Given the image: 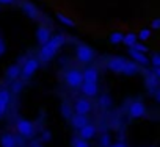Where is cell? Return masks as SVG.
Returning <instances> with one entry per match:
<instances>
[{
  "instance_id": "2e32d148",
  "label": "cell",
  "mask_w": 160,
  "mask_h": 147,
  "mask_svg": "<svg viewBox=\"0 0 160 147\" xmlns=\"http://www.w3.org/2000/svg\"><path fill=\"white\" fill-rule=\"evenodd\" d=\"M158 77L155 75V74H148L146 75V88L151 91V92H154V91H157L158 89Z\"/></svg>"
},
{
  "instance_id": "484cf974",
  "label": "cell",
  "mask_w": 160,
  "mask_h": 147,
  "mask_svg": "<svg viewBox=\"0 0 160 147\" xmlns=\"http://www.w3.org/2000/svg\"><path fill=\"white\" fill-rule=\"evenodd\" d=\"M72 110L74 108H71L68 103H61V114L64 117H72Z\"/></svg>"
},
{
  "instance_id": "d6a6232c",
  "label": "cell",
  "mask_w": 160,
  "mask_h": 147,
  "mask_svg": "<svg viewBox=\"0 0 160 147\" xmlns=\"http://www.w3.org/2000/svg\"><path fill=\"white\" fill-rule=\"evenodd\" d=\"M151 27L154 28V30H160V19L157 17V19H154L152 21V24H151Z\"/></svg>"
},
{
  "instance_id": "5b68a950",
  "label": "cell",
  "mask_w": 160,
  "mask_h": 147,
  "mask_svg": "<svg viewBox=\"0 0 160 147\" xmlns=\"http://www.w3.org/2000/svg\"><path fill=\"white\" fill-rule=\"evenodd\" d=\"M39 69V61L36 58H28L24 66H22V77L24 78H30L32 75H35V72Z\"/></svg>"
},
{
  "instance_id": "d6986e66",
  "label": "cell",
  "mask_w": 160,
  "mask_h": 147,
  "mask_svg": "<svg viewBox=\"0 0 160 147\" xmlns=\"http://www.w3.org/2000/svg\"><path fill=\"white\" fill-rule=\"evenodd\" d=\"M138 63H135V61H127L126 63V66H124V70H122V74L124 75H135V74H138Z\"/></svg>"
},
{
  "instance_id": "4dcf8cb0",
  "label": "cell",
  "mask_w": 160,
  "mask_h": 147,
  "mask_svg": "<svg viewBox=\"0 0 160 147\" xmlns=\"http://www.w3.org/2000/svg\"><path fill=\"white\" fill-rule=\"evenodd\" d=\"M132 49H135V50H140V52H144V53H146V50H148V47H144L141 42H137V44H135Z\"/></svg>"
},
{
  "instance_id": "f546056e",
  "label": "cell",
  "mask_w": 160,
  "mask_h": 147,
  "mask_svg": "<svg viewBox=\"0 0 160 147\" xmlns=\"http://www.w3.org/2000/svg\"><path fill=\"white\" fill-rule=\"evenodd\" d=\"M5 52H7V45H5V41L0 38V58H2L3 55H5Z\"/></svg>"
},
{
  "instance_id": "44dd1931",
  "label": "cell",
  "mask_w": 160,
  "mask_h": 147,
  "mask_svg": "<svg viewBox=\"0 0 160 147\" xmlns=\"http://www.w3.org/2000/svg\"><path fill=\"white\" fill-rule=\"evenodd\" d=\"M137 39H138V36H137L135 33H127V35H124V41H122V44H124L126 47H130V49H132V47L138 42Z\"/></svg>"
},
{
  "instance_id": "ffe728a7",
  "label": "cell",
  "mask_w": 160,
  "mask_h": 147,
  "mask_svg": "<svg viewBox=\"0 0 160 147\" xmlns=\"http://www.w3.org/2000/svg\"><path fill=\"white\" fill-rule=\"evenodd\" d=\"M83 78H85V82H93V83H96L98 78H99V74H98L96 69H87V70L83 72Z\"/></svg>"
},
{
  "instance_id": "30bf717a",
  "label": "cell",
  "mask_w": 160,
  "mask_h": 147,
  "mask_svg": "<svg viewBox=\"0 0 160 147\" xmlns=\"http://www.w3.org/2000/svg\"><path fill=\"white\" fill-rule=\"evenodd\" d=\"M50 38H52V35H50V30H49L47 27L41 25V27L36 28V41H38L41 45L46 44V42H49Z\"/></svg>"
},
{
  "instance_id": "7a4b0ae2",
  "label": "cell",
  "mask_w": 160,
  "mask_h": 147,
  "mask_svg": "<svg viewBox=\"0 0 160 147\" xmlns=\"http://www.w3.org/2000/svg\"><path fill=\"white\" fill-rule=\"evenodd\" d=\"M64 80H66L68 86H71V88H82V85H83V82H85L83 72H80V70H77V69H71V70L66 72Z\"/></svg>"
},
{
  "instance_id": "d4e9b609",
  "label": "cell",
  "mask_w": 160,
  "mask_h": 147,
  "mask_svg": "<svg viewBox=\"0 0 160 147\" xmlns=\"http://www.w3.org/2000/svg\"><path fill=\"white\" fill-rule=\"evenodd\" d=\"M72 147H90V144H88V139L75 138V139H72Z\"/></svg>"
},
{
  "instance_id": "1f68e13d",
  "label": "cell",
  "mask_w": 160,
  "mask_h": 147,
  "mask_svg": "<svg viewBox=\"0 0 160 147\" xmlns=\"http://www.w3.org/2000/svg\"><path fill=\"white\" fill-rule=\"evenodd\" d=\"M22 85H24V83H21V82L13 83V89H11V91H13V92H19V91L22 89Z\"/></svg>"
},
{
  "instance_id": "e575fe53",
  "label": "cell",
  "mask_w": 160,
  "mask_h": 147,
  "mask_svg": "<svg viewBox=\"0 0 160 147\" xmlns=\"http://www.w3.org/2000/svg\"><path fill=\"white\" fill-rule=\"evenodd\" d=\"M14 0H0V5H13Z\"/></svg>"
},
{
  "instance_id": "9c48e42d",
  "label": "cell",
  "mask_w": 160,
  "mask_h": 147,
  "mask_svg": "<svg viewBox=\"0 0 160 147\" xmlns=\"http://www.w3.org/2000/svg\"><path fill=\"white\" fill-rule=\"evenodd\" d=\"M21 8H22V11L25 13V16H28L30 19H38V17H39V10L36 8V5H35V3L28 2V0L22 2Z\"/></svg>"
},
{
  "instance_id": "ba28073f",
  "label": "cell",
  "mask_w": 160,
  "mask_h": 147,
  "mask_svg": "<svg viewBox=\"0 0 160 147\" xmlns=\"http://www.w3.org/2000/svg\"><path fill=\"white\" fill-rule=\"evenodd\" d=\"M10 102H11V92L8 89H0V117L7 113Z\"/></svg>"
},
{
  "instance_id": "f35d334b",
  "label": "cell",
  "mask_w": 160,
  "mask_h": 147,
  "mask_svg": "<svg viewBox=\"0 0 160 147\" xmlns=\"http://www.w3.org/2000/svg\"><path fill=\"white\" fill-rule=\"evenodd\" d=\"M30 147H42V145H41V144H39V142H33V144H32V145H30Z\"/></svg>"
},
{
  "instance_id": "83f0119b",
  "label": "cell",
  "mask_w": 160,
  "mask_h": 147,
  "mask_svg": "<svg viewBox=\"0 0 160 147\" xmlns=\"http://www.w3.org/2000/svg\"><path fill=\"white\" fill-rule=\"evenodd\" d=\"M101 145H102V147H110V145H112V139H110V136H108L107 133H104V135L101 136Z\"/></svg>"
},
{
  "instance_id": "f1b7e54d",
  "label": "cell",
  "mask_w": 160,
  "mask_h": 147,
  "mask_svg": "<svg viewBox=\"0 0 160 147\" xmlns=\"http://www.w3.org/2000/svg\"><path fill=\"white\" fill-rule=\"evenodd\" d=\"M41 139H42L44 142L50 141V139H52V133H50L49 130H44V131H42V135H41Z\"/></svg>"
},
{
  "instance_id": "836d02e7",
  "label": "cell",
  "mask_w": 160,
  "mask_h": 147,
  "mask_svg": "<svg viewBox=\"0 0 160 147\" xmlns=\"http://www.w3.org/2000/svg\"><path fill=\"white\" fill-rule=\"evenodd\" d=\"M152 64L155 67H160V55H154L152 56Z\"/></svg>"
},
{
  "instance_id": "7c38bea8",
  "label": "cell",
  "mask_w": 160,
  "mask_h": 147,
  "mask_svg": "<svg viewBox=\"0 0 160 147\" xmlns=\"http://www.w3.org/2000/svg\"><path fill=\"white\" fill-rule=\"evenodd\" d=\"M87 124H88V117H87V114H78V113L72 114V117H71V125H72L74 128L80 130L82 127H85Z\"/></svg>"
},
{
  "instance_id": "d590c367",
  "label": "cell",
  "mask_w": 160,
  "mask_h": 147,
  "mask_svg": "<svg viewBox=\"0 0 160 147\" xmlns=\"http://www.w3.org/2000/svg\"><path fill=\"white\" fill-rule=\"evenodd\" d=\"M110 147H127L124 142H115V144H112Z\"/></svg>"
},
{
  "instance_id": "cb8c5ba5",
  "label": "cell",
  "mask_w": 160,
  "mask_h": 147,
  "mask_svg": "<svg viewBox=\"0 0 160 147\" xmlns=\"http://www.w3.org/2000/svg\"><path fill=\"white\" fill-rule=\"evenodd\" d=\"M122 41H124V35H122V33L115 31V33L110 35V42H112V44H121Z\"/></svg>"
},
{
  "instance_id": "52a82bcc",
  "label": "cell",
  "mask_w": 160,
  "mask_h": 147,
  "mask_svg": "<svg viewBox=\"0 0 160 147\" xmlns=\"http://www.w3.org/2000/svg\"><path fill=\"white\" fill-rule=\"evenodd\" d=\"M126 63H127V59L119 58V56H115V58H112V59L108 61L107 66H108V69H110L112 72H115V74H122Z\"/></svg>"
},
{
  "instance_id": "603a6c76",
  "label": "cell",
  "mask_w": 160,
  "mask_h": 147,
  "mask_svg": "<svg viewBox=\"0 0 160 147\" xmlns=\"http://www.w3.org/2000/svg\"><path fill=\"white\" fill-rule=\"evenodd\" d=\"M57 19H58L63 25H66V27H74V25H75L72 19H69L68 16H64V14H61V13H58V14H57Z\"/></svg>"
},
{
  "instance_id": "6da1fadb",
  "label": "cell",
  "mask_w": 160,
  "mask_h": 147,
  "mask_svg": "<svg viewBox=\"0 0 160 147\" xmlns=\"http://www.w3.org/2000/svg\"><path fill=\"white\" fill-rule=\"evenodd\" d=\"M64 41H66V39H64V36H63V35L52 36L49 42H46V44H42V45H41L39 58H41L42 61H50V59L57 55V52L61 49V45L64 44Z\"/></svg>"
},
{
  "instance_id": "74e56055",
  "label": "cell",
  "mask_w": 160,
  "mask_h": 147,
  "mask_svg": "<svg viewBox=\"0 0 160 147\" xmlns=\"http://www.w3.org/2000/svg\"><path fill=\"white\" fill-rule=\"evenodd\" d=\"M154 74H155V75L160 78V67H155V69H154Z\"/></svg>"
},
{
  "instance_id": "277c9868",
  "label": "cell",
  "mask_w": 160,
  "mask_h": 147,
  "mask_svg": "<svg viewBox=\"0 0 160 147\" xmlns=\"http://www.w3.org/2000/svg\"><path fill=\"white\" fill-rule=\"evenodd\" d=\"M75 55H77L78 61L90 63V61H93V58H94V50H93L90 45H87V44H80V45H77Z\"/></svg>"
},
{
  "instance_id": "e0dca14e",
  "label": "cell",
  "mask_w": 160,
  "mask_h": 147,
  "mask_svg": "<svg viewBox=\"0 0 160 147\" xmlns=\"http://www.w3.org/2000/svg\"><path fill=\"white\" fill-rule=\"evenodd\" d=\"M94 135H96V127L91 124H87L85 127L80 128V138H83V139L90 141L91 138H94Z\"/></svg>"
},
{
  "instance_id": "8992f818",
  "label": "cell",
  "mask_w": 160,
  "mask_h": 147,
  "mask_svg": "<svg viewBox=\"0 0 160 147\" xmlns=\"http://www.w3.org/2000/svg\"><path fill=\"white\" fill-rule=\"evenodd\" d=\"M129 114H130V117H133V119L143 117V116L146 114V107H144V103H141V102H138V100L132 102V103L129 105Z\"/></svg>"
},
{
  "instance_id": "ab89813d",
  "label": "cell",
  "mask_w": 160,
  "mask_h": 147,
  "mask_svg": "<svg viewBox=\"0 0 160 147\" xmlns=\"http://www.w3.org/2000/svg\"><path fill=\"white\" fill-rule=\"evenodd\" d=\"M16 147H18V145H16Z\"/></svg>"
},
{
  "instance_id": "3957f363",
  "label": "cell",
  "mask_w": 160,
  "mask_h": 147,
  "mask_svg": "<svg viewBox=\"0 0 160 147\" xmlns=\"http://www.w3.org/2000/svg\"><path fill=\"white\" fill-rule=\"evenodd\" d=\"M16 130L22 138H32L35 135V125H33V122H30L27 119H19L16 122Z\"/></svg>"
},
{
  "instance_id": "7402d4cb",
  "label": "cell",
  "mask_w": 160,
  "mask_h": 147,
  "mask_svg": "<svg viewBox=\"0 0 160 147\" xmlns=\"http://www.w3.org/2000/svg\"><path fill=\"white\" fill-rule=\"evenodd\" d=\"M99 105H101V108H110L112 107V97L110 96H107V94H104V96H101L99 97Z\"/></svg>"
},
{
  "instance_id": "8fae6325",
  "label": "cell",
  "mask_w": 160,
  "mask_h": 147,
  "mask_svg": "<svg viewBox=\"0 0 160 147\" xmlns=\"http://www.w3.org/2000/svg\"><path fill=\"white\" fill-rule=\"evenodd\" d=\"M74 111L78 114H88L91 111V103L87 99H78L74 105Z\"/></svg>"
},
{
  "instance_id": "4fadbf2b",
  "label": "cell",
  "mask_w": 160,
  "mask_h": 147,
  "mask_svg": "<svg viewBox=\"0 0 160 147\" xmlns=\"http://www.w3.org/2000/svg\"><path fill=\"white\" fill-rule=\"evenodd\" d=\"M21 75H22V67L19 64H11L7 69V78L11 80V82H16Z\"/></svg>"
},
{
  "instance_id": "ac0fdd59",
  "label": "cell",
  "mask_w": 160,
  "mask_h": 147,
  "mask_svg": "<svg viewBox=\"0 0 160 147\" xmlns=\"http://www.w3.org/2000/svg\"><path fill=\"white\" fill-rule=\"evenodd\" d=\"M16 142H18V139L11 133H5L2 138H0V145L2 147H16Z\"/></svg>"
},
{
  "instance_id": "9a60e30c",
  "label": "cell",
  "mask_w": 160,
  "mask_h": 147,
  "mask_svg": "<svg viewBox=\"0 0 160 147\" xmlns=\"http://www.w3.org/2000/svg\"><path fill=\"white\" fill-rule=\"evenodd\" d=\"M129 55L132 56V59L135 61V63H138V64H143V66H146L148 63H149V59L146 58V55H144V52H140V50H135V49H130V52H129Z\"/></svg>"
},
{
  "instance_id": "8d00e7d4",
  "label": "cell",
  "mask_w": 160,
  "mask_h": 147,
  "mask_svg": "<svg viewBox=\"0 0 160 147\" xmlns=\"http://www.w3.org/2000/svg\"><path fill=\"white\" fill-rule=\"evenodd\" d=\"M155 100L160 103V86H158V89L155 91Z\"/></svg>"
},
{
  "instance_id": "4316f807",
  "label": "cell",
  "mask_w": 160,
  "mask_h": 147,
  "mask_svg": "<svg viewBox=\"0 0 160 147\" xmlns=\"http://www.w3.org/2000/svg\"><path fill=\"white\" fill-rule=\"evenodd\" d=\"M151 35H152V33H151L149 28H143V30L138 33V39H140V41H148V39L151 38Z\"/></svg>"
},
{
  "instance_id": "5bb4252c",
  "label": "cell",
  "mask_w": 160,
  "mask_h": 147,
  "mask_svg": "<svg viewBox=\"0 0 160 147\" xmlns=\"http://www.w3.org/2000/svg\"><path fill=\"white\" fill-rule=\"evenodd\" d=\"M98 85L96 83H93V82H83V85H82V92L87 96V97H94L96 94H98Z\"/></svg>"
}]
</instances>
